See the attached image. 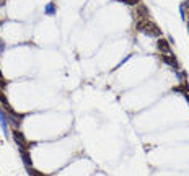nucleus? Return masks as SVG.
Instances as JSON below:
<instances>
[{
    "label": "nucleus",
    "instance_id": "obj_4",
    "mask_svg": "<svg viewBox=\"0 0 189 176\" xmlns=\"http://www.w3.org/2000/svg\"><path fill=\"white\" fill-rule=\"evenodd\" d=\"M157 47H158V51H160L161 54H170V52H171L170 43H168L166 39H163V38H158V41H157Z\"/></svg>",
    "mask_w": 189,
    "mask_h": 176
},
{
    "label": "nucleus",
    "instance_id": "obj_2",
    "mask_svg": "<svg viewBox=\"0 0 189 176\" xmlns=\"http://www.w3.org/2000/svg\"><path fill=\"white\" fill-rule=\"evenodd\" d=\"M13 139H15L16 145L20 147V150H28V148H29L28 140L25 139V135H23V134L20 132L18 129H15V130H13Z\"/></svg>",
    "mask_w": 189,
    "mask_h": 176
},
{
    "label": "nucleus",
    "instance_id": "obj_6",
    "mask_svg": "<svg viewBox=\"0 0 189 176\" xmlns=\"http://www.w3.org/2000/svg\"><path fill=\"white\" fill-rule=\"evenodd\" d=\"M20 152H21V158H23V161H25V165L28 168H31L33 161H31V157H29V152L28 150H20Z\"/></svg>",
    "mask_w": 189,
    "mask_h": 176
},
{
    "label": "nucleus",
    "instance_id": "obj_9",
    "mask_svg": "<svg viewBox=\"0 0 189 176\" xmlns=\"http://www.w3.org/2000/svg\"><path fill=\"white\" fill-rule=\"evenodd\" d=\"M137 13H139V16H142V18H147V15H149V12H147V8H145L143 5H140V7H139Z\"/></svg>",
    "mask_w": 189,
    "mask_h": 176
},
{
    "label": "nucleus",
    "instance_id": "obj_7",
    "mask_svg": "<svg viewBox=\"0 0 189 176\" xmlns=\"http://www.w3.org/2000/svg\"><path fill=\"white\" fill-rule=\"evenodd\" d=\"M0 124H2V129H3V134H8L7 132V119H5V113L3 111H0Z\"/></svg>",
    "mask_w": 189,
    "mask_h": 176
},
{
    "label": "nucleus",
    "instance_id": "obj_5",
    "mask_svg": "<svg viewBox=\"0 0 189 176\" xmlns=\"http://www.w3.org/2000/svg\"><path fill=\"white\" fill-rule=\"evenodd\" d=\"M161 60H163V62H166L168 65L178 67V60H176V57H173V56H168V54H161Z\"/></svg>",
    "mask_w": 189,
    "mask_h": 176
},
{
    "label": "nucleus",
    "instance_id": "obj_3",
    "mask_svg": "<svg viewBox=\"0 0 189 176\" xmlns=\"http://www.w3.org/2000/svg\"><path fill=\"white\" fill-rule=\"evenodd\" d=\"M0 103H2L3 109H5L7 113H8V116H16V114H18V113H15V111H13V108L10 106L8 99H7V96L3 95V91H2V90H0Z\"/></svg>",
    "mask_w": 189,
    "mask_h": 176
},
{
    "label": "nucleus",
    "instance_id": "obj_12",
    "mask_svg": "<svg viewBox=\"0 0 189 176\" xmlns=\"http://www.w3.org/2000/svg\"><path fill=\"white\" fill-rule=\"evenodd\" d=\"M124 3H127V5H135V3H139V0H122Z\"/></svg>",
    "mask_w": 189,
    "mask_h": 176
},
{
    "label": "nucleus",
    "instance_id": "obj_8",
    "mask_svg": "<svg viewBox=\"0 0 189 176\" xmlns=\"http://www.w3.org/2000/svg\"><path fill=\"white\" fill-rule=\"evenodd\" d=\"M46 13H47V15H54V13H56V5H54L52 2L46 5Z\"/></svg>",
    "mask_w": 189,
    "mask_h": 176
},
{
    "label": "nucleus",
    "instance_id": "obj_11",
    "mask_svg": "<svg viewBox=\"0 0 189 176\" xmlns=\"http://www.w3.org/2000/svg\"><path fill=\"white\" fill-rule=\"evenodd\" d=\"M0 87H7V80H5V77L2 75V72H0Z\"/></svg>",
    "mask_w": 189,
    "mask_h": 176
},
{
    "label": "nucleus",
    "instance_id": "obj_1",
    "mask_svg": "<svg viewBox=\"0 0 189 176\" xmlns=\"http://www.w3.org/2000/svg\"><path fill=\"white\" fill-rule=\"evenodd\" d=\"M137 29L142 31V33L152 34V36H161L160 28H158L153 21H150V20H147V18H140L139 21H137Z\"/></svg>",
    "mask_w": 189,
    "mask_h": 176
},
{
    "label": "nucleus",
    "instance_id": "obj_10",
    "mask_svg": "<svg viewBox=\"0 0 189 176\" xmlns=\"http://www.w3.org/2000/svg\"><path fill=\"white\" fill-rule=\"evenodd\" d=\"M28 173H29V176H46L44 173H41V171H38V170H34V168L31 166V168H28Z\"/></svg>",
    "mask_w": 189,
    "mask_h": 176
}]
</instances>
